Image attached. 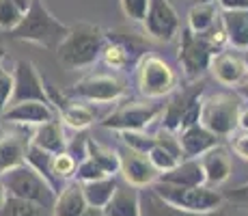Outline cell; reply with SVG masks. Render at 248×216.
Instances as JSON below:
<instances>
[{"instance_id": "6da1fadb", "label": "cell", "mask_w": 248, "mask_h": 216, "mask_svg": "<svg viewBox=\"0 0 248 216\" xmlns=\"http://www.w3.org/2000/svg\"><path fill=\"white\" fill-rule=\"evenodd\" d=\"M104 46H106V33L95 24L80 22L67 28V35L56 46V54L63 65L80 69L93 65L102 56Z\"/></svg>"}, {"instance_id": "7a4b0ae2", "label": "cell", "mask_w": 248, "mask_h": 216, "mask_svg": "<svg viewBox=\"0 0 248 216\" xmlns=\"http://www.w3.org/2000/svg\"><path fill=\"white\" fill-rule=\"evenodd\" d=\"M67 28L69 26L61 24L47 11L41 0H31V4L24 11L20 24L9 35L20 41H32L46 48H56L63 41V37L67 35Z\"/></svg>"}, {"instance_id": "3957f363", "label": "cell", "mask_w": 248, "mask_h": 216, "mask_svg": "<svg viewBox=\"0 0 248 216\" xmlns=\"http://www.w3.org/2000/svg\"><path fill=\"white\" fill-rule=\"evenodd\" d=\"M154 193L170 208L190 214H214L222 205V195L209 186H173L154 182Z\"/></svg>"}, {"instance_id": "277c9868", "label": "cell", "mask_w": 248, "mask_h": 216, "mask_svg": "<svg viewBox=\"0 0 248 216\" xmlns=\"http://www.w3.org/2000/svg\"><path fill=\"white\" fill-rule=\"evenodd\" d=\"M242 113V98L237 93L225 91V93H212L201 100V115L199 123L214 132L218 138L231 136L237 130Z\"/></svg>"}, {"instance_id": "5b68a950", "label": "cell", "mask_w": 248, "mask_h": 216, "mask_svg": "<svg viewBox=\"0 0 248 216\" xmlns=\"http://www.w3.org/2000/svg\"><path fill=\"white\" fill-rule=\"evenodd\" d=\"M0 182H2L4 190L11 197L26 199L31 203L39 205V208H50L56 199V193L50 188V184L26 162L4 171L0 175Z\"/></svg>"}, {"instance_id": "8992f818", "label": "cell", "mask_w": 248, "mask_h": 216, "mask_svg": "<svg viewBox=\"0 0 248 216\" xmlns=\"http://www.w3.org/2000/svg\"><path fill=\"white\" fill-rule=\"evenodd\" d=\"M203 91H205L203 80L177 91V93L169 100V104L162 106V128L177 134L179 130L199 123Z\"/></svg>"}, {"instance_id": "52a82bcc", "label": "cell", "mask_w": 248, "mask_h": 216, "mask_svg": "<svg viewBox=\"0 0 248 216\" xmlns=\"http://www.w3.org/2000/svg\"><path fill=\"white\" fill-rule=\"evenodd\" d=\"M177 89V76L173 67L160 56L145 54L138 61V91L147 100H160Z\"/></svg>"}, {"instance_id": "ba28073f", "label": "cell", "mask_w": 248, "mask_h": 216, "mask_svg": "<svg viewBox=\"0 0 248 216\" xmlns=\"http://www.w3.org/2000/svg\"><path fill=\"white\" fill-rule=\"evenodd\" d=\"M181 43H179V63L184 67L186 76L190 80H197L209 67V61L216 54V48L212 46L203 35L192 33L188 26H181Z\"/></svg>"}, {"instance_id": "9c48e42d", "label": "cell", "mask_w": 248, "mask_h": 216, "mask_svg": "<svg viewBox=\"0 0 248 216\" xmlns=\"http://www.w3.org/2000/svg\"><path fill=\"white\" fill-rule=\"evenodd\" d=\"M145 43L136 35H123V33H106V46L102 50L104 63L112 69H125V67L138 63L145 56Z\"/></svg>"}, {"instance_id": "30bf717a", "label": "cell", "mask_w": 248, "mask_h": 216, "mask_svg": "<svg viewBox=\"0 0 248 216\" xmlns=\"http://www.w3.org/2000/svg\"><path fill=\"white\" fill-rule=\"evenodd\" d=\"M162 115V106L154 102L147 104H127L117 108L102 121V128L117 132H142Z\"/></svg>"}, {"instance_id": "8fae6325", "label": "cell", "mask_w": 248, "mask_h": 216, "mask_svg": "<svg viewBox=\"0 0 248 216\" xmlns=\"http://www.w3.org/2000/svg\"><path fill=\"white\" fill-rule=\"evenodd\" d=\"M142 24H145L147 35H151L158 41H173L181 28L179 13L175 11V7L169 0H149Z\"/></svg>"}, {"instance_id": "7c38bea8", "label": "cell", "mask_w": 248, "mask_h": 216, "mask_svg": "<svg viewBox=\"0 0 248 216\" xmlns=\"http://www.w3.org/2000/svg\"><path fill=\"white\" fill-rule=\"evenodd\" d=\"M125 93V83L114 76H89V78L80 80L74 84L71 95L84 102H114Z\"/></svg>"}, {"instance_id": "4fadbf2b", "label": "cell", "mask_w": 248, "mask_h": 216, "mask_svg": "<svg viewBox=\"0 0 248 216\" xmlns=\"http://www.w3.org/2000/svg\"><path fill=\"white\" fill-rule=\"evenodd\" d=\"M13 74V95H11V104L17 102H47V95L44 89V80L37 74L35 65L31 61H17Z\"/></svg>"}, {"instance_id": "5bb4252c", "label": "cell", "mask_w": 248, "mask_h": 216, "mask_svg": "<svg viewBox=\"0 0 248 216\" xmlns=\"http://www.w3.org/2000/svg\"><path fill=\"white\" fill-rule=\"evenodd\" d=\"M119 153V171H121L125 184L134 186V188H145L151 186L158 180L160 173L154 169V165L149 162V158L145 153H138L130 147L117 151Z\"/></svg>"}, {"instance_id": "9a60e30c", "label": "cell", "mask_w": 248, "mask_h": 216, "mask_svg": "<svg viewBox=\"0 0 248 216\" xmlns=\"http://www.w3.org/2000/svg\"><path fill=\"white\" fill-rule=\"evenodd\" d=\"M209 71L216 78V83L225 84V86H237L248 78L246 63L242 56L233 54V52H216L209 61Z\"/></svg>"}, {"instance_id": "2e32d148", "label": "cell", "mask_w": 248, "mask_h": 216, "mask_svg": "<svg viewBox=\"0 0 248 216\" xmlns=\"http://www.w3.org/2000/svg\"><path fill=\"white\" fill-rule=\"evenodd\" d=\"M199 162H201L205 173V186H209V188L225 184L231 177V169H233L231 158H229V151L220 143L216 147H212V150H207L203 156H199Z\"/></svg>"}, {"instance_id": "e0dca14e", "label": "cell", "mask_w": 248, "mask_h": 216, "mask_svg": "<svg viewBox=\"0 0 248 216\" xmlns=\"http://www.w3.org/2000/svg\"><path fill=\"white\" fill-rule=\"evenodd\" d=\"M177 138L181 145V153H184V160L186 158H199L207 150L218 145V136L214 132H209L205 126H201V123H194V126L179 130Z\"/></svg>"}, {"instance_id": "ac0fdd59", "label": "cell", "mask_w": 248, "mask_h": 216, "mask_svg": "<svg viewBox=\"0 0 248 216\" xmlns=\"http://www.w3.org/2000/svg\"><path fill=\"white\" fill-rule=\"evenodd\" d=\"M2 119L17 123V126H41V123L54 119V110L46 102H17L4 110Z\"/></svg>"}, {"instance_id": "d6986e66", "label": "cell", "mask_w": 248, "mask_h": 216, "mask_svg": "<svg viewBox=\"0 0 248 216\" xmlns=\"http://www.w3.org/2000/svg\"><path fill=\"white\" fill-rule=\"evenodd\" d=\"M155 182L173 186H205V173L199 158H186V160H179L170 171L160 173Z\"/></svg>"}, {"instance_id": "ffe728a7", "label": "cell", "mask_w": 248, "mask_h": 216, "mask_svg": "<svg viewBox=\"0 0 248 216\" xmlns=\"http://www.w3.org/2000/svg\"><path fill=\"white\" fill-rule=\"evenodd\" d=\"M102 210H104L106 216H142L138 190L130 184H125V186L117 184L110 201H108Z\"/></svg>"}, {"instance_id": "44dd1931", "label": "cell", "mask_w": 248, "mask_h": 216, "mask_svg": "<svg viewBox=\"0 0 248 216\" xmlns=\"http://www.w3.org/2000/svg\"><path fill=\"white\" fill-rule=\"evenodd\" d=\"M220 22L229 46L235 50H248V11H222Z\"/></svg>"}, {"instance_id": "7402d4cb", "label": "cell", "mask_w": 248, "mask_h": 216, "mask_svg": "<svg viewBox=\"0 0 248 216\" xmlns=\"http://www.w3.org/2000/svg\"><path fill=\"white\" fill-rule=\"evenodd\" d=\"M31 143L37 147H41V150H46L47 153H52V156L65 151V147H67L63 126H61V121H56V119H50V121L37 126Z\"/></svg>"}, {"instance_id": "603a6c76", "label": "cell", "mask_w": 248, "mask_h": 216, "mask_svg": "<svg viewBox=\"0 0 248 216\" xmlns=\"http://www.w3.org/2000/svg\"><path fill=\"white\" fill-rule=\"evenodd\" d=\"M84 210H87V201L82 195V186L78 184L63 186V190L56 195L52 203L54 216H82Z\"/></svg>"}, {"instance_id": "cb8c5ba5", "label": "cell", "mask_w": 248, "mask_h": 216, "mask_svg": "<svg viewBox=\"0 0 248 216\" xmlns=\"http://www.w3.org/2000/svg\"><path fill=\"white\" fill-rule=\"evenodd\" d=\"M24 162L39 173L56 195L63 190V182H59L54 177V173H52V153H47L46 150H41V147L32 145V143H28L26 153H24Z\"/></svg>"}, {"instance_id": "d4e9b609", "label": "cell", "mask_w": 248, "mask_h": 216, "mask_svg": "<svg viewBox=\"0 0 248 216\" xmlns=\"http://www.w3.org/2000/svg\"><path fill=\"white\" fill-rule=\"evenodd\" d=\"M28 143H31V138H26L24 134H11V136L0 138V175L13 166L22 165Z\"/></svg>"}, {"instance_id": "484cf974", "label": "cell", "mask_w": 248, "mask_h": 216, "mask_svg": "<svg viewBox=\"0 0 248 216\" xmlns=\"http://www.w3.org/2000/svg\"><path fill=\"white\" fill-rule=\"evenodd\" d=\"M114 188H117V182H114L112 175H108V177H102V180L82 184V195L87 205H91V208H104L110 201Z\"/></svg>"}, {"instance_id": "4316f807", "label": "cell", "mask_w": 248, "mask_h": 216, "mask_svg": "<svg viewBox=\"0 0 248 216\" xmlns=\"http://www.w3.org/2000/svg\"><path fill=\"white\" fill-rule=\"evenodd\" d=\"M220 13L216 11L214 2H197L188 13V28L197 35H203L212 28V24L218 20Z\"/></svg>"}, {"instance_id": "83f0119b", "label": "cell", "mask_w": 248, "mask_h": 216, "mask_svg": "<svg viewBox=\"0 0 248 216\" xmlns=\"http://www.w3.org/2000/svg\"><path fill=\"white\" fill-rule=\"evenodd\" d=\"M84 150H87L84 151V156L91 158L95 165L102 166L106 175H114V173L119 171V153L117 151L97 145L93 138H87V141H84Z\"/></svg>"}, {"instance_id": "f1b7e54d", "label": "cell", "mask_w": 248, "mask_h": 216, "mask_svg": "<svg viewBox=\"0 0 248 216\" xmlns=\"http://www.w3.org/2000/svg\"><path fill=\"white\" fill-rule=\"evenodd\" d=\"M61 117H63L65 126H69L74 130H84L95 121L93 110L89 106H84V104H76V102H69L67 106L61 110Z\"/></svg>"}, {"instance_id": "f546056e", "label": "cell", "mask_w": 248, "mask_h": 216, "mask_svg": "<svg viewBox=\"0 0 248 216\" xmlns=\"http://www.w3.org/2000/svg\"><path fill=\"white\" fill-rule=\"evenodd\" d=\"M76 166H78V162H76V158L67 151H61V153L52 156V173H54V177L59 182L71 180V177L76 175Z\"/></svg>"}, {"instance_id": "4dcf8cb0", "label": "cell", "mask_w": 248, "mask_h": 216, "mask_svg": "<svg viewBox=\"0 0 248 216\" xmlns=\"http://www.w3.org/2000/svg\"><path fill=\"white\" fill-rule=\"evenodd\" d=\"M2 216H37L39 212V205L31 203L26 199H20V197H9L7 195V201L4 205L0 208Z\"/></svg>"}, {"instance_id": "1f68e13d", "label": "cell", "mask_w": 248, "mask_h": 216, "mask_svg": "<svg viewBox=\"0 0 248 216\" xmlns=\"http://www.w3.org/2000/svg\"><path fill=\"white\" fill-rule=\"evenodd\" d=\"M24 11L11 2V0H0V31L11 33L20 24Z\"/></svg>"}, {"instance_id": "d6a6232c", "label": "cell", "mask_w": 248, "mask_h": 216, "mask_svg": "<svg viewBox=\"0 0 248 216\" xmlns=\"http://www.w3.org/2000/svg\"><path fill=\"white\" fill-rule=\"evenodd\" d=\"M121 138L125 143V147H130L138 153H145V156L155 145V136H149L145 132H121Z\"/></svg>"}, {"instance_id": "836d02e7", "label": "cell", "mask_w": 248, "mask_h": 216, "mask_svg": "<svg viewBox=\"0 0 248 216\" xmlns=\"http://www.w3.org/2000/svg\"><path fill=\"white\" fill-rule=\"evenodd\" d=\"M147 158H149V162L154 165V169L158 171V173H164V171H170L175 165H177V158L175 156H170L166 150H162V147L155 143L154 147H151L149 151H147Z\"/></svg>"}, {"instance_id": "e575fe53", "label": "cell", "mask_w": 248, "mask_h": 216, "mask_svg": "<svg viewBox=\"0 0 248 216\" xmlns=\"http://www.w3.org/2000/svg\"><path fill=\"white\" fill-rule=\"evenodd\" d=\"M82 184H87V182H95V180H102V177H108L106 173H104V169L99 165H95L91 158L84 156V160L80 162L78 166H76V175Z\"/></svg>"}, {"instance_id": "d590c367", "label": "cell", "mask_w": 248, "mask_h": 216, "mask_svg": "<svg viewBox=\"0 0 248 216\" xmlns=\"http://www.w3.org/2000/svg\"><path fill=\"white\" fill-rule=\"evenodd\" d=\"M155 143L162 147V150H166L170 153V156H175L177 160H184V153H181V145H179V138L175 132H169V130L162 128L158 134H155Z\"/></svg>"}, {"instance_id": "8d00e7d4", "label": "cell", "mask_w": 248, "mask_h": 216, "mask_svg": "<svg viewBox=\"0 0 248 216\" xmlns=\"http://www.w3.org/2000/svg\"><path fill=\"white\" fill-rule=\"evenodd\" d=\"M11 95H13V74L0 65V121H2V115L7 110L9 102H11Z\"/></svg>"}, {"instance_id": "74e56055", "label": "cell", "mask_w": 248, "mask_h": 216, "mask_svg": "<svg viewBox=\"0 0 248 216\" xmlns=\"http://www.w3.org/2000/svg\"><path fill=\"white\" fill-rule=\"evenodd\" d=\"M149 0H121V9L132 22H142Z\"/></svg>"}, {"instance_id": "f35d334b", "label": "cell", "mask_w": 248, "mask_h": 216, "mask_svg": "<svg viewBox=\"0 0 248 216\" xmlns=\"http://www.w3.org/2000/svg\"><path fill=\"white\" fill-rule=\"evenodd\" d=\"M158 199V197H155ZM151 216H209V214H190V212H181V210L170 208L169 203H164L162 199H158L154 205H151Z\"/></svg>"}, {"instance_id": "ab89813d", "label": "cell", "mask_w": 248, "mask_h": 216, "mask_svg": "<svg viewBox=\"0 0 248 216\" xmlns=\"http://www.w3.org/2000/svg\"><path fill=\"white\" fill-rule=\"evenodd\" d=\"M231 147L242 160L248 162V132H242V134H237V136H233Z\"/></svg>"}, {"instance_id": "60d3db41", "label": "cell", "mask_w": 248, "mask_h": 216, "mask_svg": "<svg viewBox=\"0 0 248 216\" xmlns=\"http://www.w3.org/2000/svg\"><path fill=\"white\" fill-rule=\"evenodd\" d=\"M222 11H248V0H218Z\"/></svg>"}, {"instance_id": "b9f144b4", "label": "cell", "mask_w": 248, "mask_h": 216, "mask_svg": "<svg viewBox=\"0 0 248 216\" xmlns=\"http://www.w3.org/2000/svg\"><path fill=\"white\" fill-rule=\"evenodd\" d=\"M229 199H233V201H246V203H248V184L240 186V188H235L233 193H229Z\"/></svg>"}, {"instance_id": "7bdbcfd3", "label": "cell", "mask_w": 248, "mask_h": 216, "mask_svg": "<svg viewBox=\"0 0 248 216\" xmlns=\"http://www.w3.org/2000/svg\"><path fill=\"white\" fill-rule=\"evenodd\" d=\"M237 128H242L244 132H248V108H242V113H240V121H237Z\"/></svg>"}, {"instance_id": "ee69618b", "label": "cell", "mask_w": 248, "mask_h": 216, "mask_svg": "<svg viewBox=\"0 0 248 216\" xmlns=\"http://www.w3.org/2000/svg\"><path fill=\"white\" fill-rule=\"evenodd\" d=\"M235 93L240 95L242 100H248V78H246L242 84H237V86H235Z\"/></svg>"}, {"instance_id": "f6af8a7d", "label": "cell", "mask_w": 248, "mask_h": 216, "mask_svg": "<svg viewBox=\"0 0 248 216\" xmlns=\"http://www.w3.org/2000/svg\"><path fill=\"white\" fill-rule=\"evenodd\" d=\"M82 216H106V214H104L102 208H91V205H87V210L82 212Z\"/></svg>"}, {"instance_id": "bcb514c9", "label": "cell", "mask_w": 248, "mask_h": 216, "mask_svg": "<svg viewBox=\"0 0 248 216\" xmlns=\"http://www.w3.org/2000/svg\"><path fill=\"white\" fill-rule=\"evenodd\" d=\"M13 4H16V7H20L22 11H26L28 9V4H31V0H11Z\"/></svg>"}, {"instance_id": "7dc6e473", "label": "cell", "mask_w": 248, "mask_h": 216, "mask_svg": "<svg viewBox=\"0 0 248 216\" xmlns=\"http://www.w3.org/2000/svg\"><path fill=\"white\" fill-rule=\"evenodd\" d=\"M4 201H7V190H4L2 182H0V208H2V205H4Z\"/></svg>"}, {"instance_id": "c3c4849f", "label": "cell", "mask_w": 248, "mask_h": 216, "mask_svg": "<svg viewBox=\"0 0 248 216\" xmlns=\"http://www.w3.org/2000/svg\"><path fill=\"white\" fill-rule=\"evenodd\" d=\"M4 56H7V52H4V48L0 46V63H2V61H4Z\"/></svg>"}, {"instance_id": "681fc988", "label": "cell", "mask_w": 248, "mask_h": 216, "mask_svg": "<svg viewBox=\"0 0 248 216\" xmlns=\"http://www.w3.org/2000/svg\"><path fill=\"white\" fill-rule=\"evenodd\" d=\"M244 63H246V71H248V54L244 56Z\"/></svg>"}, {"instance_id": "f907efd6", "label": "cell", "mask_w": 248, "mask_h": 216, "mask_svg": "<svg viewBox=\"0 0 248 216\" xmlns=\"http://www.w3.org/2000/svg\"><path fill=\"white\" fill-rule=\"evenodd\" d=\"M199 2H214V0H199Z\"/></svg>"}]
</instances>
